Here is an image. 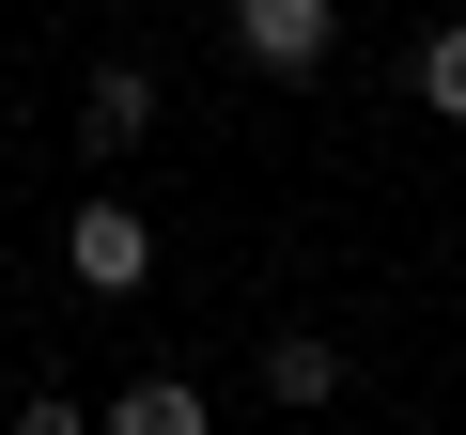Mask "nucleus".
Segmentation results:
<instances>
[{"label":"nucleus","mask_w":466,"mask_h":435,"mask_svg":"<svg viewBox=\"0 0 466 435\" xmlns=\"http://www.w3.org/2000/svg\"><path fill=\"white\" fill-rule=\"evenodd\" d=\"M63 265H78V296H140V280H156V218H140V202H78Z\"/></svg>","instance_id":"nucleus-1"},{"label":"nucleus","mask_w":466,"mask_h":435,"mask_svg":"<svg viewBox=\"0 0 466 435\" xmlns=\"http://www.w3.org/2000/svg\"><path fill=\"white\" fill-rule=\"evenodd\" d=\"M233 47H249L265 78H311L342 47V0H233Z\"/></svg>","instance_id":"nucleus-2"},{"label":"nucleus","mask_w":466,"mask_h":435,"mask_svg":"<svg viewBox=\"0 0 466 435\" xmlns=\"http://www.w3.org/2000/svg\"><path fill=\"white\" fill-rule=\"evenodd\" d=\"M140 125H156V78H140V63H94V94H78V140H94V156H140Z\"/></svg>","instance_id":"nucleus-3"},{"label":"nucleus","mask_w":466,"mask_h":435,"mask_svg":"<svg viewBox=\"0 0 466 435\" xmlns=\"http://www.w3.org/2000/svg\"><path fill=\"white\" fill-rule=\"evenodd\" d=\"M342 389V342L327 327H265V404H327Z\"/></svg>","instance_id":"nucleus-4"},{"label":"nucleus","mask_w":466,"mask_h":435,"mask_svg":"<svg viewBox=\"0 0 466 435\" xmlns=\"http://www.w3.org/2000/svg\"><path fill=\"white\" fill-rule=\"evenodd\" d=\"M109 435H202V389H187V373H140V389L109 404Z\"/></svg>","instance_id":"nucleus-5"},{"label":"nucleus","mask_w":466,"mask_h":435,"mask_svg":"<svg viewBox=\"0 0 466 435\" xmlns=\"http://www.w3.org/2000/svg\"><path fill=\"white\" fill-rule=\"evenodd\" d=\"M404 78H420V109H435V125H466V16H451V32H420V63H404Z\"/></svg>","instance_id":"nucleus-6"},{"label":"nucleus","mask_w":466,"mask_h":435,"mask_svg":"<svg viewBox=\"0 0 466 435\" xmlns=\"http://www.w3.org/2000/svg\"><path fill=\"white\" fill-rule=\"evenodd\" d=\"M16 435H94V420H78L63 389H32V404H16Z\"/></svg>","instance_id":"nucleus-7"}]
</instances>
